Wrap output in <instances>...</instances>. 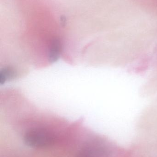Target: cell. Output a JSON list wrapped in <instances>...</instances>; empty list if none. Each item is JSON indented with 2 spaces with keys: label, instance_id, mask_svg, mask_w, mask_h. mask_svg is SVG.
I'll return each mask as SVG.
<instances>
[{
  "label": "cell",
  "instance_id": "6da1fadb",
  "mask_svg": "<svg viewBox=\"0 0 157 157\" xmlns=\"http://www.w3.org/2000/svg\"><path fill=\"white\" fill-rule=\"evenodd\" d=\"M61 20L62 25L63 26L65 25V24H66V18H65V17L62 16L61 17Z\"/></svg>",
  "mask_w": 157,
  "mask_h": 157
}]
</instances>
